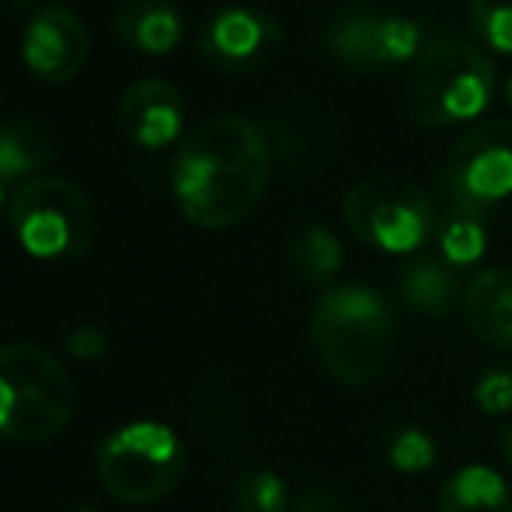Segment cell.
Listing matches in <instances>:
<instances>
[{"label": "cell", "mask_w": 512, "mask_h": 512, "mask_svg": "<svg viewBox=\"0 0 512 512\" xmlns=\"http://www.w3.org/2000/svg\"><path fill=\"white\" fill-rule=\"evenodd\" d=\"M272 171L269 136L244 115H209L178 143L171 192L178 213L203 230H230L262 203Z\"/></svg>", "instance_id": "6da1fadb"}, {"label": "cell", "mask_w": 512, "mask_h": 512, "mask_svg": "<svg viewBox=\"0 0 512 512\" xmlns=\"http://www.w3.org/2000/svg\"><path fill=\"white\" fill-rule=\"evenodd\" d=\"M499 88V70L464 35H429L401 77V105L418 126L446 129L481 119Z\"/></svg>", "instance_id": "7a4b0ae2"}, {"label": "cell", "mask_w": 512, "mask_h": 512, "mask_svg": "<svg viewBox=\"0 0 512 512\" xmlns=\"http://www.w3.org/2000/svg\"><path fill=\"white\" fill-rule=\"evenodd\" d=\"M310 349L331 380L370 387L398 352V324L370 286H335L310 310Z\"/></svg>", "instance_id": "3957f363"}, {"label": "cell", "mask_w": 512, "mask_h": 512, "mask_svg": "<svg viewBox=\"0 0 512 512\" xmlns=\"http://www.w3.org/2000/svg\"><path fill=\"white\" fill-rule=\"evenodd\" d=\"M77 411V384L49 349L35 342L0 345V436L49 443Z\"/></svg>", "instance_id": "277c9868"}, {"label": "cell", "mask_w": 512, "mask_h": 512, "mask_svg": "<svg viewBox=\"0 0 512 512\" xmlns=\"http://www.w3.org/2000/svg\"><path fill=\"white\" fill-rule=\"evenodd\" d=\"M98 481L122 506H154L175 495L189 474V446L171 425L140 418L112 429L95 457Z\"/></svg>", "instance_id": "5b68a950"}, {"label": "cell", "mask_w": 512, "mask_h": 512, "mask_svg": "<svg viewBox=\"0 0 512 512\" xmlns=\"http://www.w3.org/2000/svg\"><path fill=\"white\" fill-rule=\"evenodd\" d=\"M7 223L18 244L42 262H74L95 244L98 213L81 185L63 175H39L7 196Z\"/></svg>", "instance_id": "8992f818"}, {"label": "cell", "mask_w": 512, "mask_h": 512, "mask_svg": "<svg viewBox=\"0 0 512 512\" xmlns=\"http://www.w3.org/2000/svg\"><path fill=\"white\" fill-rule=\"evenodd\" d=\"M342 216L352 234L370 248L411 255L436 234L439 209L422 185L398 175H373L345 192Z\"/></svg>", "instance_id": "52a82bcc"}, {"label": "cell", "mask_w": 512, "mask_h": 512, "mask_svg": "<svg viewBox=\"0 0 512 512\" xmlns=\"http://www.w3.org/2000/svg\"><path fill=\"white\" fill-rule=\"evenodd\" d=\"M422 42V25L415 18L359 0L338 4L324 28L328 56L349 74H377L398 63H411Z\"/></svg>", "instance_id": "ba28073f"}, {"label": "cell", "mask_w": 512, "mask_h": 512, "mask_svg": "<svg viewBox=\"0 0 512 512\" xmlns=\"http://www.w3.org/2000/svg\"><path fill=\"white\" fill-rule=\"evenodd\" d=\"M436 189L443 203L492 216L512 196V119H485L467 129L446 154Z\"/></svg>", "instance_id": "9c48e42d"}, {"label": "cell", "mask_w": 512, "mask_h": 512, "mask_svg": "<svg viewBox=\"0 0 512 512\" xmlns=\"http://www.w3.org/2000/svg\"><path fill=\"white\" fill-rule=\"evenodd\" d=\"M283 25L269 11L251 4L220 7L206 18L199 32V53L209 67L223 74H251L283 53Z\"/></svg>", "instance_id": "30bf717a"}, {"label": "cell", "mask_w": 512, "mask_h": 512, "mask_svg": "<svg viewBox=\"0 0 512 512\" xmlns=\"http://www.w3.org/2000/svg\"><path fill=\"white\" fill-rule=\"evenodd\" d=\"M91 35L81 14L67 4H46L28 18L21 32V60L39 81L67 84L88 63Z\"/></svg>", "instance_id": "8fae6325"}, {"label": "cell", "mask_w": 512, "mask_h": 512, "mask_svg": "<svg viewBox=\"0 0 512 512\" xmlns=\"http://www.w3.org/2000/svg\"><path fill=\"white\" fill-rule=\"evenodd\" d=\"M119 126L136 147L161 150L185 133V98L164 77H140L119 98Z\"/></svg>", "instance_id": "7c38bea8"}, {"label": "cell", "mask_w": 512, "mask_h": 512, "mask_svg": "<svg viewBox=\"0 0 512 512\" xmlns=\"http://www.w3.org/2000/svg\"><path fill=\"white\" fill-rule=\"evenodd\" d=\"M112 28L126 49L143 56H168L182 42L185 18L175 0H119Z\"/></svg>", "instance_id": "4fadbf2b"}, {"label": "cell", "mask_w": 512, "mask_h": 512, "mask_svg": "<svg viewBox=\"0 0 512 512\" xmlns=\"http://www.w3.org/2000/svg\"><path fill=\"white\" fill-rule=\"evenodd\" d=\"M467 328L492 349H512V272L481 269L460 293Z\"/></svg>", "instance_id": "5bb4252c"}, {"label": "cell", "mask_w": 512, "mask_h": 512, "mask_svg": "<svg viewBox=\"0 0 512 512\" xmlns=\"http://www.w3.org/2000/svg\"><path fill=\"white\" fill-rule=\"evenodd\" d=\"M56 157V136L39 119L0 122V182L25 185L39 178Z\"/></svg>", "instance_id": "9a60e30c"}, {"label": "cell", "mask_w": 512, "mask_h": 512, "mask_svg": "<svg viewBox=\"0 0 512 512\" xmlns=\"http://www.w3.org/2000/svg\"><path fill=\"white\" fill-rule=\"evenodd\" d=\"M460 293L464 290L457 283V269H450L443 258L418 255L398 276V297L411 314L443 317L460 300Z\"/></svg>", "instance_id": "2e32d148"}, {"label": "cell", "mask_w": 512, "mask_h": 512, "mask_svg": "<svg viewBox=\"0 0 512 512\" xmlns=\"http://www.w3.org/2000/svg\"><path fill=\"white\" fill-rule=\"evenodd\" d=\"M286 262L307 286H331L342 272L345 251L335 230H328L324 223H300L286 241Z\"/></svg>", "instance_id": "e0dca14e"}, {"label": "cell", "mask_w": 512, "mask_h": 512, "mask_svg": "<svg viewBox=\"0 0 512 512\" xmlns=\"http://www.w3.org/2000/svg\"><path fill=\"white\" fill-rule=\"evenodd\" d=\"M439 512H512V492L492 467H460L439 492Z\"/></svg>", "instance_id": "ac0fdd59"}, {"label": "cell", "mask_w": 512, "mask_h": 512, "mask_svg": "<svg viewBox=\"0 0 512 512\" xmlns=\"http://www.w3.org/2000/svg\"><path fill=\"white\" fill-rule=\"evenodd\" d=\"M488 213L467 209L457 203H443L436 216V241L439 255L450 269H467L474 265L488 248Z\"/></svg>", "instance_id": "d6986e66"}, {"label": "cell", "mask_w": 512, "mask_h": 512, "mask_svg": "<svg viewBox=\"0 0 512 512\" xmlns=\"http://www.w3.org/2000/svg\"><path fill=\"white\" fill-rule=\"evenodd\" d=\"M196 415L213 457H230L244 436V408L237 394L216 380H206L196 394Z\"/></svg>", "instance_id": "ffe728a7"}, {"label": "cell", "mask_w": 512, "mask_h": 512, "mask_svg": "<svg viewBox=\"0 0 512 512\" xmlns=\"http://www.w3.org/2000/svg\"><path fill=\"white\" fill-rule=\"evenodd\" d=\"M380 450H384L387 464L401 474H422L436 464V443H432V436L411 422L391 425Z\"/></svg>", "instance_id": "44dd1931"}, {"label": "cell", "mask_w": 512, "mask_h": 512, "mask_svg": "<svg viewBox=\"0 0 512 512\" xmlns=\"http://www.w3.org/2000/svg\"><path fill=\"white\" fill-rule=\"evenodd\" d=\"M290 506V492H286V481L276 471H244L234 481V509L237 512H286Z\"/></svg>", "instance_id": "7402d4cb"}, {"label": "cell", "mask_w": 512, "mask_h": 512, "mask_svg": "<svg viewBox=\"0 0 512 512\" xmlns=\"http://www.w3.org/2000/svg\"><path fill=\"white\" fill-rule=\"evenodd\" d=\"M471 25L481 46L512 53V0H471Z\"/></svg>", "instance_id": "603a6c76"}, {"label": "cell", "mask_w": 512, "mask_h": 512, "mask_svg": "<svg viewBox=\"0 0 512 512\" xmlns=\"http://www.w3.org/2000/svg\"><path fill=\"white\" fill-rule=\"evenodd\" d=\"M474 401L488 415H506V411H512V366H492L474 384Z\"/></svg>", "instance_id": "cb8c5ba5"}, {"label": "cell", "mask_w": 512, "mask_h": 512, "mask_svg": "<svg viewBox=\"0 0 512 512\" xmlns=\"http://www.w3.org/2000/svg\"><path fill=\"white\" fill-rule=\"evenodd\" d=\"M67 352L77 359H102L108 352V335L98 324H77L67 331Z\"/></svg>", "instance_id": "d4e9b609"}, {"label": "cell", "mask_w": 512, "mask_h": 512, "mask_svg": "<svg viewBox=\"0 0 512 512\" xmlns=\"http://www.w3.org/2000/svg\"><path fill=\"white\" fill-rule=\"evenodd\" d=\"M293 512H349L345 499L328 485H307L293 502Z\"/></svg>", "instance_id": "484cf974"}, {"label": "cell", "mask_w": 512, "mask_h": 512, "mask_svg": "<svg viewBox=\"0 0 512 512\" xmlns=\"http://www.w3.org/2000/svg\"><path fill=\"white\" fill-rule=\"evenodd\" d=\"M502 457H506V464H509V471H512V422L502 429Z\"/></svg>", "instance_id": "4316f807"}, {"label": "cell", "mask_w": 512, "mask_h": 512, "mask_svg": "<svg viewBox=\"0 0 512 512\" xmlns=\"http://www.w3.org/2000/svg\"><path fill=\"white\" fill-rule=\"evenodd\" d=\"M28 4H35V0H0V11H21Z\"/></svg>", "instance_id": "83f0119b"}, {"label": "cell", "mask_w": 512, "mask_h": 512, "mask_svg": "<svg viewBox=\"0 0 512 512\" xmlns=\"http://www.w3.org/2000/svg\"><path fill=\"white\" fill-rule=\"evenodd\" d=\"M7 213V199H4V182H0V216Z\"/></svg>", "instance_id": "f1b7e54d"}, {"label": "cell", "mask_w": 512, "mask_h": 512, "mask_svg": "<svg viewBox=\"0 0 512 512\" xmlns=\"http://www.w3.org/2000/svg\"><path fill=\"white\" fill-rule=\"evenodd\" d=\"M67 512H102V509H95V506H74V509H67Z\"/></svg>", "instance_id": "f546056e"}, {"label": "cell", "mask_w": 512, "mask_h": 512, "mask_svg": "<svg viewBox=\"0 0 512 512\" xmlns=\"http://www.w3.org/2000/svg\"><path fill=\"white\" fill-rule=\"evenodd\" d=\"M506 102L512 105V77H509V84H506Z\"/></svg>", "instance_id": "4dcf8cb0"}]
</instances>
